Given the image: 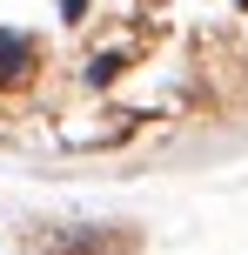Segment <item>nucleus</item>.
<instances>
[{"label": "nucleus", "mask_w": 248, "mask_h": 255, "mask_svg": "<svg viewBox=\"0 0 248 255\" xmlns=\"http://www.w3.org/2000/svg\"><path fill=\"white\" fill-rule=\"evenodd\" d=\"M20 54H27L20 34H0V74H20Z\"/></svg>", "instance_id": "f257e3e1"}]
</instances>
